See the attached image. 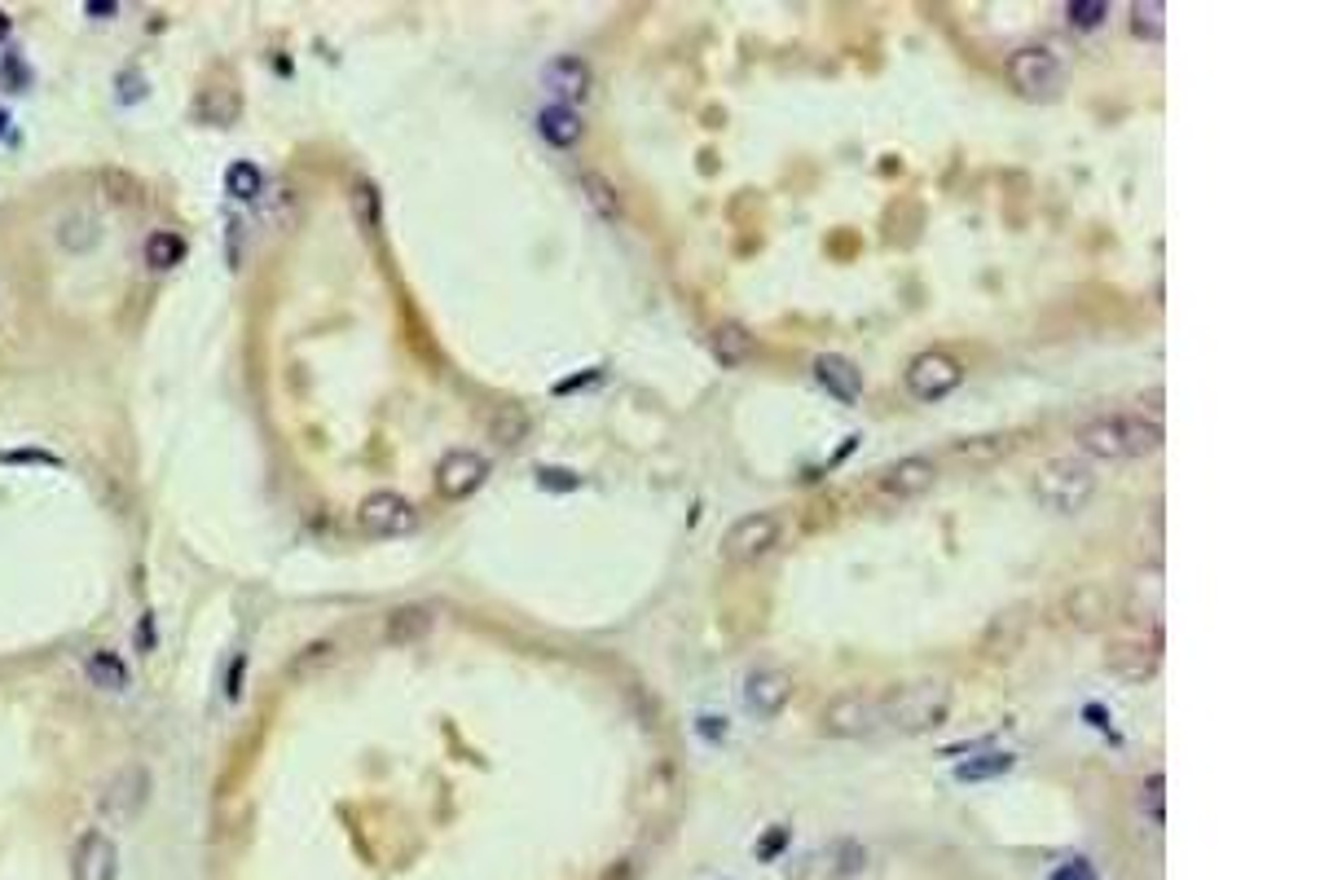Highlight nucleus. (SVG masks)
Returning a JSON list of instances; mask_svg holds the SVG:
<instances>
[{
	"label": "nucleus",
	"instance_id": "a211bd4d",
	"mask_svg": "<svg viewBox=\"0 0 1320 880\" xmlns=\"http://www.w3.org/2000/svg\"><path fill=\"white\" fill-rule=\"evenodd\" d=\"M709 353L722 362V366H749L758 357V335L740 322H718L709 331Z\"/></svg>",
	"mask_w": 1320,
	"mask_h": 880
},
{
	"label": "nucleus",
	"instance_id": "0eeeda50",
	"mask_svg": "<svg viewBox=\"0 0 1320 880\" xmlns=\"http://www.w3.org/2000/svg\"><path fill=\"white\" fill-rule=\"evenodd\" d=\"M357 524L371 533V537H410L419 528V511L406 493L397 489H371L362 502H357Z\"/></svg>",
	"mask_w": 1320,
	"mask_h": 880
},
{
	"label": "nucleus",
	"instance_id": "9b49d317",
	"mask_svg": "<svg viewBox=\"0 0 1320 880\" xmlns=\"http://www.w3.org/2000/svg\"><path fill=\"white\" fill-rule=\"evenodd\" d=\"M1105 665H1110L1118 678L1145 683V678H1153V670H1158V639L1145 635V630H1127V635H1118V639H1110Z\"/></svg>",
	"mask_w": 1320,
	"mask_h": 880
},
{
	"label": "nucleus",
	"instance_id": "f03ea898",
	"mask_svg": "<svg viewBox=\"0 0 1320 880\" xmlns=\"http://www.w3.org/2000/svg\"><path fill=\"white\" fill-rule=\"evenodd\" d=\"M951 713V683L942 678H907L885 692L880 718L902 735H924Z\"/></svg>",
	"mask_w": 1320,
	"mask_h": 880
},
{
	"label": "nucleus",
	"instance_id": "393cba45",
	"mask_svg": "<svg viewBox=\"0 0 1320 880\" xmlns=\"http://www.w3.org/2000/svg\"><path fill=\"white\" fill-rule=\"evenodd\" d=\"M528 427H533V419H528L520 405H498V410L489 414V436H493L498 445H520V441L528 436Z\"/></svg>",
	"mask_w": 1320,
	"mask_h": 880
},
{
	"label": "nucleus",
	"instance_id": "72a5a7b5",
	"mask_svg": "<svg viewBox=\"0 0 1320 880\" xmlns=\"http://www.w3.org/2000/svg\"><path fill=\"white\" fill-rule=\"evenodd\" d=\"M0 128H5V111H0Z\"/></svg>",
	"mask_w": 1320,
	"mask_h": 880
},
{
	"label": "nucleus",
	"instance_id": "7c9ffc66",
	"mask_svg": "<svg viewBox=\"0 0 1320 880\" xmlns=\"http://www.w3.org/2000/svg\"><path fill=\"white\" fill-rule=\"evenodd\" d=\"M242 670H247V656H234V661H229V683H225L229 700H238V683H242Z\"/></svg>",
	"mask_w": 1320,
	"mask_h": 880
},
{
	"label": "nucleus",
	"instance_id": "4be33fe9",
	"mask_svg": "<svg viewBox=\"0 0 1320 880\" xmlns=\"http://www.w3.org/2000/svg\"><path fill=\"white\" fill-rule=\"evenodd\" d=\"M84 674H89V683L102 687V692H128V683H133V670H128L115 652H93L89 665H84Z\"/></svg>",
	"mask_w": 1320,
	"mask_h": 880
},
{
	"label": "nucleus",
	"instance_id": "a878e982",
	"mask_svg": "<svg viewBox=\"0 0 1320 880\" xmlns=\"http://www.w3.org/2000/svg\"><path fill=\"white\" fill-rule=\"evenodd\" d=\"M98 233H102V225H98V216L93 212H71L62 225H58V238H62V247L67 251H89L93 242H98Z\"/></svg>",
	"mask_w": 1320,
	"mask_h": 880
},
{
	"label": "nucleus",
	"instance_id": "ddd939ff",
	"mask_svg": "<svg viewBox=\"0 0 1320 880\" xmlns=\"http://www.w3.org/2000/svg\"><path fill=\"white\" fill-rule=\"evenodd\" d=\"M937 484V462L929 454H902L880 471V489L894 498H920Z\"/></svg>",
	"mask_w": 1320,
	"mask_h": 880
},
{
	"label": "nucleus",
	"instance_id": "2f4dec72",
	"mask_svg": "<svg viewBox=\"0 0 1320 880\" xmlns=\"http://www.w3.org/2000/svg\"><path fill=\"white\" fill-rule=\"evenodd\" d=\"M1070 19H1074V23H1083V27H1088V23H1101V19H1105V5H1092V10H1088V5H1074V10H1070Z\"/></svg>",
	"mask_w": 1320,
	"mask_h": 880
},
{
	"label": "nucleus",
	"instance_id": "6ab92c4d",
	"mask_svg": "<svg viewBox=\"0 0 1320 880\" xmlns=\"http://www.w3.org/2000/svg\"><path fill=\"white\" fill-rule=\"evenodd\" d=\"M815 379H819V388H828V397H837V401H858V397H863V375H858V366L845 362V357H837V353L815 357Z\"/></svg>",
	"mask_w": 1320,
	"mask_h": 880
},
{
	"label": "nucleus",
	"instance_id": "dca6fc26",
	"mask_svg": "<svg viewBox=\"0 0 1320 880\" xmlns=\"http://www.w3.org/2000/svg\"><path fill=\"white\" fill-rule=\"evenodd\" d=\"M436 626V613L428 604H397L388 617H384V643L392 648H410L419 639H428Z\"/></svg>",
	"mask_w": 1320,
	"mask_h": 880
},
{
	"label": "nucleus",
	"instance_id": "aec40b11",
	"mask_svg": "<svg viewBox=\"0 0 1320 880\" xmlns=\"http://www.w3.org/2000/svg\"><path fill=\"white\" fill-rule=\"evenodd\" d=\"M1017 445H1026L1022 432H990V436H968V441H959L955 454H959L964 462H972V467H995V462H1004Z\"/></svg>",
	"mask_w": 1320,
	"mask_h": 880
},
{
	"label": "nucleus",
	"instance_id": "423d86ee",
	"mask_svg": "<svg viewBox=\"0 0 1320 880\" xmlns=\"http://www.w3.org/2000/svg\"><path fill=\"white\" fill-rule=\"evenodd\" d=\"M959 384H964V366H959V357L946 353V348H924V353H915V357L907 362V370H902V388H907V397H915V401H942V397H951Z\"/></svg>",
	"mask_w": 1320,
	"mask_h": 880
},
{
	"label": "nucleus",
	"instance_id": "2eb2a0df",
	"mask_svg": "<svg viewBox=\"0 0 1320 880\" xmlns=\"http://www.w3.org/2000/svg\"><path fill=\"white\" fill-rule=\"evenodd\" d=\"M71 876L76 880H120V845L106 832H84L71 858Z\"/></svg>",
	"mask_w": 1320,
	"mask_h": 880
},
{
	"label": "nucleus",
	"instance_id": "39448f33",
	"mask_svg": "<svg viewBox=\"0 0 1320 880\" xmlns=\"http://www.w3.org/2000/svg\"><path fill=\"white\" fill-rule=\"evenodd\" d=\"M788 537V515L780 511H749L722 533V559L727 563H758Z\"/></svg>",
	"mask_w": 1320,
	"mask_h": 880
},
{
	"label": "nucleus",
	"instance_id": "cd10ccee",
	"mask_svg": "<svg viewBox=\"0 0 1320 880\" xmlns=\"http://www.w3.org/2000/svg\"><path fill=\"white\" fill-rule=\"evenodd\" d=\"M225 185H229V194H234V198H255V194H260V185H264V176H260V168H255V163L238 159V163H229V176H225Z\"/></svg>",
	"mask_w": 1320,
	"mask_h": 880
},
{
	"label": "nucleus",
	"instance_id": "f257e3e1",
	"mask_svg": "<svg viewBox=\"0 0 1320 880\" xmlns=\"http://www.w3.org/2000/svg\"><path fill=\"white\" fill-rule=\"evenodd\" d=\"M1079 449L1088 458H1101V462H1136V458H1149L1158 445H1162V427L1145 414H1131V410H1110V414H1096L1088 423H1079L1074 432Z\"/></svg>",
	"mask_w": 1320,
	"mask_h": 880
},
{
	"label": "nucleus",
	"instance_id": "b1692460",
	"mask_svg": "<svg viewBox=\"0 0 1320 880\" xmlns=\"http://www.w3.org/2000/svg\"><path fill=\"white\" fill-rule=\"evenodd\" d=\"M1066 613L1074 617V626H1101L1105 613H1110V599H1105V585H1083L1066 599Z\"/></svg>",
	"mask_w": 1320,
	"mask_h": 880
},
{
	"label": "nucleus",
	"instance_id": "473e14b6",
	"mask_svg": "<svg viewBox=\"0 0 1320 880\" xmlns=\"http://www.w3.org/2000/svg\"><path fill=\"white\" fill-rule=\"evenodd\" d=\"M137 648H155V617L146 613V621H137Z\"/></svg>",
	"mask_w": 1320,
	"mask_h": 880
},
{
	"label": "nucleus",
	"instance_id": "7ed1b4c3",
	"mask_svg": "<svg viewBox=\"0 0 1320 880\" xmlns=\"http://www.w3.org/2000/svg\"><path fill=\"white\" fill-rule=\"evenodd\" d=\"M1035 498L1057 515H1079L1096 498V476L1079 458H1052L1035 471Z\"/></svg>",
	"mask_w": 1320,
	"mask_h": 880
},
{
	"label": "nucleus",
	"instance_id": "f3484780",
	"mask_svg": "<svg viewBox=\"0 0 1320 880\" xmlns=\"http://www.w3.org/2000/svg\"><path fill=\"white\" fill-rule=\"evenodd\" d=\"M537 133H542V141H546L550 150H572V146H581V137H585V119L577 115V106L550 102V106L537 111Z\"/></svg>",
	"mask_w": 1320,
	"mask_h": 880
},
{
	"label": "nucleus",
	"instance_id": "f8f14e48",
	"mask_svg": "<svg viewBox=\"0 0 1320 880\" xmlns=\"http://www.w3.org/2000/svg\"><path fill=\"white\" fill-rule=\"evenodd\" d=\"M793 700V674L784 665H753L744 674V705L758 718H775Z\"/></svg>",
	"mask_w": 1320,
	"mask_h": 880
},
{
	"label": "nucleus",
	"instance_id": "6e6552de",
	"mask_svg": "<svg viewBox=\"0 0 1320 880\" xmlns=\"http://www.w3.org/2000/svg\"><path fill=\"white\" fill-rule=\"evenodd\" d=\"M880 727V700L850 687V692H837L828 705H823V731L837 735V740H863Z\"/></svg>",
	"mask_w": 1320,
	"mask_h": 880
},
{
	"label": "nucleus",
	"instance_id": "c756f323",
	"mask_svg": "<svg viewBox=\"0 0 1320 880\" xmlns=\"http://www.w3.org/2000/svg\"><path fill=\"white\" fill-rule=\"evenodd\" d=\"M1145 805H1149V819H1162V775H1149V784H1145Z\"/></svg>",
	"mask_w": 1320,
	"mask_h": 880
},
{
	"label": "nucleus",
	"instance_id": "4468645a",
	"mask_svg": "<svg viewBox=\"0 0 1320 880\" xmlns=\"http://www.w3.org/2000/svg\"><path fill=\"white\" fill-rule=\"evenodd\" d=\"M150 801V770L146 766H124L106 788H102V814L111 819H133Z\"/></svg>",
	"mask_w": 1320,
	"mask_h": 880
},
{
	"label": "nucleus",
	"instance_id": "412c9836",
	"mask_svg": "<svg viewBox=\"0 0 1320 880\" xmlns=\"http://www.w3.org/2000/svg\"><path fill=\"white\" fill-rule=\"evenodd\" d=\"M581 194H585V203H590V207H594L603 220H621L625 203H621V190L612 185V176H607V172H599V168L581 172Z\"/></svg>",
	"mask_w": 1320,
	"mask_h": 880
},
{
	"label": "nucleus",
	"instance_id": "c85d7f7f",
	"mask_svg": "<svg viewBox=\"0 0 1320 880\" xmlns=\"http://www.w3.org/2000/svg\"><path fill=\"white\" fill-rule=\"evenodd\" d=\"M0 462H49V467H58V458L45 454V449H10V454H0Z\"/></svg>",
	"mask_w": 1320,
	"mask_h": 880
},
{
	"label": "nucleus",
	"instance_id": "1a4fd4ad",
	"mask_svg": "<svg viewBox=\"0 0 1320 880\" xmlns=\"http://www.w3.org/2000/svg\"><path fill=\"white\" fill-rule=\"evenodd\" d=\"M489 458L480 454V449H450L441 462H436V493L441 498H450V502H458V498H471L485 480H489Z\"/></svg>",
	"mask_w": 1320,
	"mask_h": 880
},
{
	"label": "nucleus",
	"instance_id": "5701e85b",
	"mask_svg": "<svg viewBox=\"0 0 1320 880\" xmlns=\"http://www.w3.org/2000/svg\"><path fill=\"white\" fill-rule=\"evenodd\" d=\"M141 255H146V264H150V268L168 273V268H177V264L185 260V238H181V233H172V229H155V233L146 238Z\"/></svg>",
	"mask_w": 1320,
	"mask_h": 880
},
{
	"label": "nucleus",
	"instance_id": "bb28decb",
	"mask_svg": "<svg viewBox=\"0 0 1320 880\" xmlns=\"http://www.w3.org/2000/svg\"><path fill=\"white\" fill-rule=\"evenodd\" d=\"M1127 23H1131V32L1140 36V41H1162V32H1167V10L1158 5V0H1136V5L1127 10Z\"/></svg>",
	"mask_w": 1320,
	"mask_h": 880
},
{
	"label": "nucleus",
	"instance_id": "20e7f679",
	"mask_svg": "<svg viewBox=\"0 0 1320 880\" xmlns=\"http://www.w3.org/2000/svg\"><path fill=\"white\" fill-rule=\"evenodd\" d=\"M1004 71H1009V84L1022 98H1031V102L1057 98L1066 89V80H1070L1066 58L1057 49H1048V45H1022V49H1013L1009 62H1004Z\"/></svg>",
	"mask_w": 1320,
	"mask_h": 880
},
{
	"label": "nucleus",
	"instance_id": "9d476101",
	"mask_svg": "<svg viewBox=\"0 0 1320 880\" xmlns=\"http://www.w3.org/2000/svg\"><path fill=\"white\" fill-rule=\"evenodd\" d=\"M542 89H546L550 102H559V106H577V102L590 98L594 71H590V62L577 58V54H555V58L542 67Z\"/></svg>",
	"mask_w": 1320,
	"mask_h": 880
}]
</instances>
